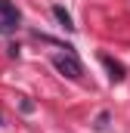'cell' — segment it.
Masks as SVG:
<instances>
[{"label": "cell", "mask_w": 130, "mask_h": 133, "mask_svg": "<svg viewBox=\"0 0 130 133\" xmlns=\"http://www.w3.org/2000/svg\"><path fill=\"white\" fill-rule=\"evenodd\" d=\"M53 68H56L62 77H68V81H81V77H84V65L74 59V53H59V56H53Z\"/></svg>", "instance_id": "cell-1"}, {"label": "cell", "mask_w": 130, "mask_h": 133, "mask_svg": "<svg viewBox=\"0 0 130 133\" xmlns=\"http://www.w3.org/2000/svg\"><path fill=\"white\" fill-rule=\"evenodd\" d=\"M19 22H22V16H19L16 3L12 0H0V34H12L19 28Z\"/></svg>", "instance_id": "cell-2"}, {"label": "cell", "mask_w": 130, "mask_h": 133, "mask_svg": "<svg viewBox=\"0 0 130 133\" xmlns=\"http://www.w3.org/2000/svg\"><path fill=\"white\" fill-rule=\"evenodd\" d=\"M99 62L105 65L108 81H112V84H121V81H124V65H121V62H115V59H112V56H105V53L99 56Z\"/></svg>", "instance_id": "cell-3"}, {"label": "cell", "mask_w": 130, "mask_h": 133, "mask_svg": "<svg viewBox=\"0 0 130 133\" xmlns=\"http://www.w3.org/2000/svg\"><path fill=\"white\" fill-rule=\"evenodd\" d=\"M53 16L59 19V25H62V28H68V31H74V28H77V25L71 22V16H68V9H65V6H53Z\"/></svg>", "instance_id": "cell-4"}, {"label": "cell", "mask_w": 130, "mask_h": 133, "mask_svg": "<svg viewBox=\"0 0 130 133\" xmlns=\"http://www.w3.org/2000/svg\"><path fill=\"white\" fill-rule=\"evenodd\" d=\"M108 121H112V115H108V111H99L96 121H93V127H96V130H105V127H108Z\"/></svg>", "instance_id": "cell-5"}, {"label": "cell", "mask_w": 130, "mask_h": 133, "mask_svg": "<svg viewBox=\"0 0 130 133\" xmlns=\"http://www.w3.org/2000/svg\"><path fill=\"white\" fill-rule=\"evenodd\" d=\"M19 108H22L25 115H31V111H34V108H37V105H34L31 99H25V96H22V102H19Z\"/></svg>", "instance_id": "cell-6"}, {"label": "cell", "mask_w": 130, "mask_h": 133, "mask_svg": "<svg viewBox=\"0 0 130 133\" xmlns=\"http://www.w3.org/2000/svg\"><path fill=\"white\" fill-rule=\"evenodd\" d=\"M6 53H9L12 59H19V43H9V46H6Z\"/></svg>", "instance_id": "cell-7"}]
</instances>
